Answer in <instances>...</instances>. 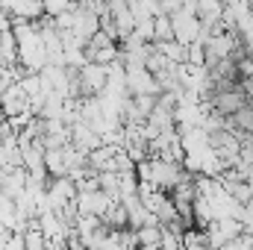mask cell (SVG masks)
<instances>
[{"instance_id": "1", "label": "cell", "mask_w": 253, "mask_h": 250, "mask_svg": "<svg viewBox=\"0 0 253 250\" xmlns=\"http://www.w3.org/2000/svg\"><path fill=\"white\" fill-rule=\"evenodd\" d=\"M138 248H162V224H144L135 227Z\"/></svg>"}, {"instance_id": "2", "label": "cell", "mask_w": 253, "mask_h": 250, "mask_svg": "<svg viewBox=\"0 0 253 250\" xmlns=\"http://www.w3.org/2000/svg\"><path fill=\"white\" fill-rule=\"evenodd\" d=\"M174 36V18L168 12H156V27H153V42H168Z\"/></svg>"}, {"instance_id": "3", "label": "cell", "mask_w": 253, "mask_h": 250, "mask_svg": "<svg viewBox=\"0 0 253 250\" xmlns=\"http://www.w3.org/2000/svg\"><path fill=\"white\" fill-rule=\"evenodd\" d=\"M183 6H186V0H159V12H168V15H174Z\"/></svg>"}]
</instances>
